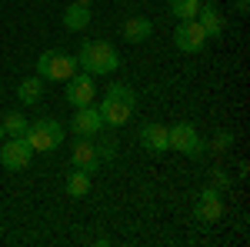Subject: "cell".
<instances>
[{"label":"cell","instance_id":"obj_1","mask_svg":"<svg viewBox=\"0 0 250 247\" xmlns=\"http://www.w3.org/2000/svg\"><path fill=\"white\" fill-rule=\"evenodd\" d=\"M134 107H137L134 90H130L127 84H110L97 111H100V117H104L107 127H124V124L130 120V114H134Z\"/></svg>","mask_w":250,"mask_h":247},{"label":"cell","instance_id":"obj_2","mask_svg":"<svg viewBox=\"0 0 250 247\" xmlns=\"http://www.w3.org/2000/svg\"><path fill=\"white\" fill-rule=\"evenodd\" d=\"M77 67H83V74L100 77V74H114L120 67V54H117L114 44L107 40H87L77 54Z\"/></svg>","mask_w":250,"mask_h":247},{"label":"cell","instance_id":"obj_3","mask_svg":"<svg viewBox=\"0 0 250 247\" xmlns=\"http://www.w3.org/2000/svg\"><path fill=\"white\" fill-rule=\"evenodd\" d=\"M63 124L60 120H50V117H43V120H37V124H30L27 127V144L34 147V154H50V151H57L60 144H63Z\"/></svg>","mask_w":250,"mask_h":247},{"label":"cell","instance_id":"obj_4","mask_svg":"<svg viewBox=\"0 0 250 247\" xmlns=\"http://www.w3.org/2000/svg\"><path fill=\"white\" fill-rule=\"evenodd\" d=\"M77 74V57H67L60 50H43L37 60V77L43 80H70Z\"/></svg>","mask_w":250,"mask_h":247},{"label":"cell","instance_id":"obj_5","mask_svg":"<svg viewBox=\"0 0 250 247\" xmlns=\"http://www.w3.org/2000/svg\"><path fill=\"white\" fill-rule=\"evenodd\" d=\"M167 144H170L173 151L187 154V157H204V140H200V134H197V127L193 124H173V127H167Z\"/></svg>","mask_w":250,"mask_h":247},{"label":"cell","instance_id":"obj_6","mask_svg":"<svg viewBox=\"0 0 250 247\" xmlns=\"http://www.w3.org/2000/svg\"><path fill=\"white\" fill-rule=\"evenodd\" d=\"M34 160V147L27 144V137H10L7 144L0 140V164L7 171H27Z\"/></svg>","mask_w":250,"mask_h":247},{"label":"cell","instance_id":"obj_7","mask_svg":"<svg viewBox=\"0 0 250 247\" xmlns=\"http://www.w3.org/2000/svg\"><path fill=\"white\" fill-rule=\"evenodd\" d=\"M173 44H177V50H184V54H197V50H204L207 34H204V27L197 23V17H193V20H180V23H177Z\"/></svg>","mask_w":250,"mask_h":247},{"label":"cell","instance_id":"obj_8","mask_svg":"<svg viewBox=\"0 0 250 247\" xmlns=\"http://www.w3.org/2000/svg\"><path fill=\"white\" fill-rule=\"evenodd\" d=\"M63 97H67V104H70V107H87V104H94V97H97L94 77H90V74H74L70 80H67Z\"/></svg>","mask_w":250,"mask_h":247},{"label":"cell","instance_id":"obj_9","mask_svg":"<svg viewBox=\"0 0 250 247\" xmlns=\"http://www.w3.org/2000/svg\"><path fill=\"white\" fill-rule=\"evenodd\" d=\"M104 127H107V124H104L100 111L90 107V104H87V107H77V114L70 120V131L77 134V137H90V140H94L97 134H104Z\"/></svg>","mask_w":250,"mask_h":247},{"label":"cell","instance_id":"obj_10","mask_svg":"<svg viewBox=\"0 0 250 247\" xmlns=\"http://www.w3.org/2000/svg\"><path fill=\"white\" fill-rule=\"evenodd\" d=\"M193 217H197L200 224H213V221H220V217H224V197H220V190H217V187L204 190L200 201L193 204Z\"/></svg>","mask_w":250,"mask_h":247},{"label":"cell","instance_id":"obj_11","mask_svg":"<svg viewBox=\"0 0 250 247\" xmlns=\"http://www.w3.org/2000/svg\"><path fill=\"white\" fill-rule=\"evenodd\" d=\"M70 160H74V167H80V171H87V174H94L97 164H100L97 144H90V137H80L77 144L70 147Z\"/></svg>","mask_w":250,"mask_h":247},{"label":"cell","instance_id":"obj_12","mask_svg":"<svg viewBox=\"0 0 250 247\" xmlns=\"http://www.w3.org/2000/svg\"><path fill=\"white\" fill-rule=\"evenodd\" d=\"M140 144H144L147 151H154V154L170 151V144H167V127H164V124H144V127H140Z\"/></svg>","mask_w":250,"mask_h":247},{"label":"cell","instance_id":"obj_13","mask_svg":"<svg viewBox=\"0 0 250 247\" xmlns=\"http://www.w3.org/2000/svg\"><path fill=\"white\" fill-rule=\"evenodd\" d=\"M197 23L204 27V34H207V40L210 37H220L224 34V17H220V10L213 7V3H200V10H197Z\"/></svg>","mask_w":250,"mask_h":247},{"label":"cell","instance_id":"obj_14","mask_svg":"<svg viewBox=\"0 0 250 247\" xmlns=\"http://www.w3.org/2000/svg\"><path fill=\"white\" fill-rule=\"evenodd\" d=\"M150 34H154V23L147 17H130L124 23V40H127V44H144Z\"/></svg>","mask_w":250,"mask_h":247},{"label":"cell","instance_id":"obj_15","mask_svg":"<svg viewBox=\"0 0 250 247\" xmlns=\"http://www.w3.org/2000/svg\"><path fill=\"white\" fill-rule=\"evenodd\" d=\"M63 27L67 30H87L90 27V7H83V3H70L67 10H63Z\"/></svg>","mask_w":250,"mask_h":247},{"label":"cell","instance_id":"obj_16","mask_svg":"<svg viewBox=\"0 0 250 247\" xmlns=\"http://www.w3.org/2000/svg\"><path fill=\"white\" fill-rule=\"evenodd\" d=\"M43 97V77H27L23 84H17V100L20 104H37Z\"/></svg>","mask_w":250,"mask_h":247},{"label":"cell","instance_id":"obj_17","mask_svg":"<svg viewBox=\"0 0 250 247\" xmlns=\"http://www.w3.org/2000/svg\"><path fill=\"white\" fill-rule=\"evenodd\" d=\"M67 194H70V197H87V194H90V174L77 167V171L67 177Z\"/></svg>","mask_w":250,"mask_h":247},{"label":"cell","instance_id":"obj_18","mask_svg":"<svg viewBox=\"0 0 250 247\" xmlns=\"http://www.w3.org/2000/svg\"><path fill=\"white\" fill-rule=\"evenodd\" d=\"M0 124H3V134H10V137H23V134H27V127H30V124H27V117L17 114V111H10V114L3 117Z\"/></svg>","mask_w":250,"mask_h":247},{"label":"cell","instance_id":"obj_19","mask_svg":"<svg viewBox=\"0 0 250 247\" xmlns=\"http://www.w3.org/2000/svg\"><path fill=\"white\" fill-rule=\"evenodd\" d=\"M200 10V0H170V14L177 20H193Z\"/></svg>","mask_w":250,"mask_h":247},{"label":"cell","instance_id":"obj_20","mask_svg":"<svg viewBox=\"0 0 250 247\" xmlns=\"http://www.w3.org/2000/svg\"><path fill=\"white\" fill-rule=\"evenodd\" d=\"M230 140H233L230 134H227V131H220L217 137H213V151H227V144H230Z\"/></svg>","mask_w":250,"mask_h":247},{"label":"cell","instance_id":"obj_21","mask_svg":"<svg viewBox=\"0 0 250 247\" xmlns=\"http://www.w3.org/2000/svg\"><path fill=\"white\" fill-rule=\"evenodd\" d=\"M213 180H217V187H227V184H230V180H227V174H220V171L213 174Z\"/></svg>","mask_w":250,"mask_h":247},{"label":"cell","instance_id":"obj_22","mask_svg":"<svg viewBox=\"0 0 250 247\" xmlns=\"http://www.w3.org/2000/svg\"><path fill=\"white\" fill-rule=\"evenodd\" d=\"M74 3H83V7H90V0H74Z\"/></svg>","mask_w":250,"mask_h":247},{"label":"cell","instance_id":"obj_23","mask_svg":"<svg viewBox=\"0 0 250 247\" xmlns=\"http://www.w3.org/2000/svg\"><path fill=\"white\" fill-rule=\"evenodd\" d=\"M0 140H3V124H0Z\"/></svg>","mask_w":250,"mask_h":247},{"label":"cell","instance_id":"obj_24","mask_svg":"<svg viewBox=\"0 0 250 247\" xmlns=\"http://www.w3.org/2000/svg\"><path fill=\"white\" fill-rule=\"evenodd\" d=\"M0 100H3V97H0Z\"/></svg>","mask_w":250,"mask_h":247}]
</instances>
